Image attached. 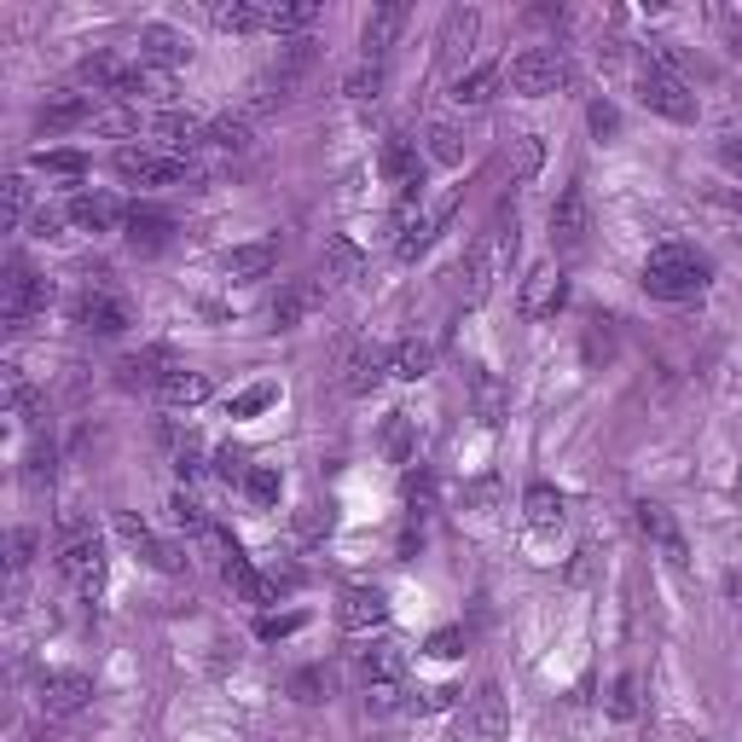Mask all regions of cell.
<instances>
[{
    "instance_id": "obj_56",
    "label": "cell",
    "mask_w": 742,
    "mask_h": 742,
    "mask_svg": "<svg viewBox=\"0 0 742 742\" xmlns=\"http://www.w3.org/2000/svg\"><path fill=\"white\" fill-rule=\"evenodd\" d=\"M30 482H35V487L53 482V447H35V452H30Z\"/></svg>"
},
{
    "instance_id": "obj_15",
    "label": "cell",
    "mask_w": 742,
    "mask_h": 742,
    "mask_svg": "<svg viewBox=\"0 0 742 742\" xmlns=\"http://www.w3.org/2000/svg\"><path fill=\"white\" fill-rule=\"evenodd\" d=\"M65 215L81 226V233H116V226H128V210H122L111 192H76Z\"/></svg>"
},
{
    "instance_id": "obj_53",
    "label": "cell",
    "mask_w": 742,
    "mask_h": 742,
    "mask_svg": "<svg viewBox=\"0 0 742 742\" xmlns=\"http://www.w3.org/2000/svg\"><path fill=\"white\" fill-rule=\"evenodd\" d=\"M325 528H331V517H325V510H319V505H307V510H302V517H296V533H302V540H319V533H325Z\"/></svg>"
},
{
    "instance_id": "obj_29",
    "label": "cell",
    "mask_w": 742,
    "mask_h": 742,
    "mask_svg": "<svg viewBox=\"0 0 742 742\" xmlns=\"http://www.w3.org/2000/svg\"><path fill=\"white\" fill-rule=\"evenodd\" d=\"M319 24L314 0H284V7H267V35H307Z\"/></svg>"
},
{
    "instance_id": "obj_4",
    "label": "cell",
    "mask_w": 742,
    "mask_h": 742,
    "mask_svg": "<svg viewBox=\"0 0 742 742\" xmlns=\"http://www.w3.org/2000/svg\"><path fill=\"white\" fill-rule=\"evenodd\" d=\"M116 175L134 180V186H186L192 180V162H180L169 151H151V146H122L116 151Z\"/></svg>"
},
{
    "instance_id": "obj_32",
    "label": "cell",
    "mask_w": 742,
    "mask_h": 742,
    "mask_svg": "<svg viewBox=\"0 0 742 742\" xmlns=\"http://www.w3.org/2000/svg\"><path fill=\"white\" fill-rule=\"evenodd\" d=\"M638 528H644L650 540L673 556V563H685V540H678V528L667 522V510H662V505H638Z\"/></svg>"
},
{
    "instance_id": "obj_50",
    "label": "cell",
    "mask_w": 742,
    "mask_h": 742,
    "mask_svg": "<svg viewBox=\"0 0 742 742\" xmlns=\"http://www.w3.org/2000/svg\"><path fill=\"white\" fill-rule=\"evenodd\" d=\"M476 406H482L487 424L505 418V395H499V383H493V378H476Z\"/></svg>"
},
{
    "instance_id": "obj_49",
    "label": "cell",
    "mask_w": 742,
    "mask_h": 742,
    "mask_svg": "<svg viewBox=\"0 0 742 742\" xmlns=\"http://www.w3.org/2000/svg\"><path fill=\"white\" fill-rule=\"evenodd\" d=\"M586 122H592V134H597V139L621 134V111H615V105H609V99H592V111H586Z\"/></svg>"
},
{
    "instance_id": "obj_40",
    "label": "cell",
    "mask_w": 742,
    "mask_h": 742,
    "mask_svg": "<svg viewBox=\"0 0 742 742\" xmlns=\"http://www.w3.org/2000/svg\"><path fill=\"white\" fill-rule=\"evenodd\" d=\"M35 215H30V180L24 175H12L7 180V233H24Z\"/></svg>"
},
{
    "instance_id": "obj_34",
    "label": "cell",
    "mask_w": 742,
    "mask_h": 742,
    "mask_svg": "<svg viewBox=\"0 0 742 742\" xmlns=\"http://www.w3.org/2000/svg\"><path fill=\"white\" fill-rule=\"evenodd\" d=\"M360 244H348V238H325V284H342V279H360Z\"/></svg>"
},
{
    "instance_id": "obj_6",
    "label": "cell",
    "mask_w": 742,
    "mask_h": 742,
    "mask_svg": "<svg viewBox=\"0 0 742 742\" xmlns=\"http://www.w3.org/2000/svg\"><path fill=\"white\" fill-rule=\"evenodd\" d=\"M58 569H65V581L81 597H99V586H105V546H99V533H76V540H65Z\"/></svg>"
},
{
    "instance_id": "obj_33",
    "label": "cell",
    "mask_w": 742,
    "mask_h": 742,
    "mask_svg": "<svg viewBox=\"0 0 742 742\" xmlns=\"http://www.w3.org/2000/svg\"><path fill=\"white\" fill-rule=\"evenodd\" d=\"M476 24H482L476 7H452L447 12V30H441V58H447V65L470 47V41H476Z\"/></svg>"
},
{
    "instance_id": "obj_35",
    "label": "cell",
    "mask_w": 742,
    "mask_h": 742,
    "mask_svg": "<svg viewBox=\"0 0 742 742\" xmlns=\"http://www.w3.org/2000/svg\"><path fill=\"white\" fill-rule=\"evenodd\" d=\"M522 510H528L533 528H556V522H563V493H556L551 482H533L522 493Z\"/></svg>"
},
{
    "instance_id": "obj_62",
    "label": "cell",
    "mask_w": 742,
    "mask_h": 742,
    "mask_svg": "<svg viewBox=\"0 0 742 742\" xmlns=\"http://www.w3.org/2000/svg\"><path fill=\"white\" fill-rule=\"evenodd\" d=\"M452 696H459V690H429V696H424V713H441V708H452Z\"/></svg>"
},
{
    "instance_id": "obj_36",
    "label": "cell",
    "mask_w": 742,
    "mask_h": 742,
    "mask_svg": "<svg viewBox=\"0 0 742 742\" xmlns=\"http://www.w3.org/2000/svg\"><path fill=\"white\" fill-rule=\"evenodd\" d=\"M342 93L355 99V105H366V99H378V93H383V58H360V65L342 76Z\"/></svg>"
},
{
    "instance_id": "obj_46",
    "label": "cell",
    "mask_w": 742,
    "mask_h": 742,
    "mask_svg": "<svg viewBox=\"0 0 742 742\" xmlns=\"http://www.w3.org/2000/svg\"><path fill=\"white\" fill-rule=\"evenodd\" d=\"M279 401V389L273 383H256V389H244V395H233V418H256L261 406H273Z\"/></svg>"
},
{
    "instance_id": "obj_10",
    "label": "cell",
    "mask_w": 742,
    "mask_h": 742,
    "mask_svg": "<svg viewBox=\"0 0 742 742\" xmlns=\"http://www.w3.org/2000/svg\"><path fill=\"white\" fill-rule=\"evenodd\" d=\"M389 621V597L378 586H348L337 597V627L342 632H371V627H383Z\"/></svg>"
},
{
    "instance_id": "obj_1",
    "label": "cell",
    "mask_w": 742,
    "mask_h": 742,
    "mask_svg": "<svg viewBox=\"0 0 742 742\" xmlns=\"http://www.w3.org/2000/svg\"><path fill=\"white\" fill-rule=\"evenodd\" d=\"M702 284H708V256L685 250V244H662L644 261V291L662 302H690V296H702Z\"/></svg>"
},
{
    "instance_id": "obj_12",
    "label": "cell",
    "mask_w": 742,
    "mask_h": 742,
    "mask_svg": "<svg viewBox=\"0 0 742 742\" xmlns=\"http://www.w3.org/2000/svg\"><path fill=\"white\" fill-rule=\"evenodd\" d=\"M389 378V355L378 342H355L348 348V360H342V395H371V389H378Z\"/></svg>"
},
{
    "instance_id": "obj_5",
    "label": "cell",
    "mask_w": 742,
    "mask_h": 742,
    "mask_svg": "<svg viewBox=\"0 0 742 742\" xmlns=\"http://www.w3.org/2000/svg\"><path fill=\"white\" fill-rule=\"evenodd\" d=\"M638 105L667 116V122H696V93L685 88V76H662V70H638Z\"/></svg>"
},
{
    "instance_id": "obj_3",
    "label": "cell",
    "mask_w": 742,
    "mask_h": 742,
    "mask_svg": "<svg viewBox=\"0 0 742 742\" xmlns=\"http://www.w3.org/2000/svg\"><path fill=\"white\" fill-rule=\"evenodd\" d=\"M510 88L528 93V99L569 88V58H563V47H528V53H517V58H510Z\"/></svg>"
},
{
    "instance_id": "obj_54",
    "label": "cell",
    "mask_w": 742,
    "mask_h": 742,
    "mask_svg": "<svg viewBox=\"0 0 742 742\" xmlns=\"http://www.w3.org/2000/svg\"><path fill=\"white\" fill-rule=\"evenodd\" d=\"M429 655H441V662H452V655H464V632H436V638H429Z\"/></svg>"
},
{
    "instance_id": "obj_39",
    "label": "cell",
    "mask_w": 742,
    "mask_h": 742,
    "mask_svg": "<svg viewBox=\"0 0 742 742\" xmlns=\"http://www.w3.org/2000/svg\"><path fill=\"white\" fill-rule=\"evenodd\" d=\"M429 157H436L441 169H452V162H464V134L452 128V122H436V128H429Z\"/></svg>"
},
{
    "instance_id": "obj_25",
    "label": "cell",
    "mask_w": 742,
    "mask_h": 742,
    "mask_svg": "<svg viewBox=\"0 0 742 742\" xmlns=\"http://www.w3.org/2000/svg\"><path fill=\"white\" fill-rule=\"evenodd\" d=\"M169 233H175V221L162 210H128V244L139 256H157L162 244H169Z\"/></svg>"
},
{
    "instance_id": "obj_14",
    "label": "cell",
    "mask_w": 742,
    "mask_h": 742,
    "mask_svg": "<svg viewBox=\"0 0 742 742\" xmlns=\"http://www.w3.org/2000/svg\"><path fill=\"white\" fill-rule=\"evenodd\" d=\"M569 302V279L556 273V267H540V273H528L522 284V319H556V307Z\"/></svg>"
},
{
    "instance_id": "obj_26",
    "label": "cell",
    "mask_w": 742,
    "mask_h": 742,
    "mask_svg": "<svg viewBox=\"0 0 742 742\" xmlns=\"http://www.w3.org/2000/svg\"><path fill=\"white\" fill-rule=\"evenodd\" d=\"M203 146H215L226 157H244L256 146V128H250V116H215L210 128H203Z\"/></svg>"
},
{
    "instance_id": "obj_37",
    "label": "cell",
    "mask_w": 742,
    "mask_h": 742,
    "mask_svg": "<svg viewBox=\"0 0 742 742\" xmlns=\"http://www.w3.org/2000/svg\"><path fill=\"white\" fill-rule=\"evenodd\" d=\"M510 146H517V162H510V186H528L533 175H540V162H546V146H540V134H517Z\"/></svg>"
},
{
    "instance_id": "obj_51",
    "label": "cell",
    "mask_w": 742,
    "mask_h": 742,
    "mask_svg": "<svg viewBox=\"0 0 742 742\" xmlns=\"http://www.w3.org/2000/svg\"><path fill=\"white\" fill-rule=\"evenodd\" d=\"M215 476H221V482H250V464H244V452L221 447V459H215Z\"/></svg>"
},
{
    "instance_id": "obj_22",
    "label": "cell",
    "mask_w": 742,
    "mask_h": 742,
    "mask_svg": "<svg viewBox=\"0 0 742 742\" xmlns=\"http://www.w3.org/2000/svg\"><path fill=\"white\" fill-rule=\"evenodd\" d=\"M581 238H586V198L569 186V192L551 203V244H563V250H574Z\"/></svg>"
},
{
    "instance_id": "obj_43",
    "label": "cell",
    "mask_w": 742,
    "mask_h": 742,
    "mask_svg": "<svg viewBox=\"0 0 742 742\" xmlns=\"http://www.w3.org/2000/svg\"><path fill=\"white\" fill-rule=\"evenodd\" d=\"M383 447H389V459L406 464L412 459V418L406 412H389V424H383Z\"/></svg>"
},
{
    "instance_id": "obj_17",
    "label": "cell",
    "mask_w": 742,
    "mask_h": 742,
    "mask_svg": "<svg viewBox=\"0 0 742 742\" xmlns=\"http://www.w3.org/2000/svg\"><path fill=\"white\" fill-rule=\"evenodd\" d=\"M210 378H203V371H186V366H169L162 371V383H157V401L169 406V412H192V406H203L210 401Z\"/></svg>"
},
{
    "instance_id": "obj_57",
    "label": "cell",
    "mask_w": 742,
    "mask_h": 742,
    "mask_svg": "<svg viewBox=\"0 0 742 742\" xmlns=\"http://www.w3.org/2000/svg\"><path fill=\"white\" fill-rule=\"evenodd\" d=\"M604 355H609V331H604V319H597L592 331H586V366H597Z\"/></svg>"
},
{
    "instance_id": "obj_55",
    "label": "cell",
    "mask_w": 742,
    "mask_h": 742,
    "mask_svg": "<svg viewBox=\"0 0 742 742\" xmlns=\"http://www.w3.org/2000/svg\"><path fill=\"white\" fill-rule=\"evenodd\" d=\"M719 162H726V169L742 180V134H726V139H719Z\"/></svg>"
},
{
    "instance_id": "obj_19",
    "label": "cell",
    "mask_w": 742,
    "mask_h": 742,
    "mask_svg": "<svg viewBox=\"0 0 742 742\" xmlns=\"http://www.w3.org/2000/svg\"><path fill=\"white\" fill-rule=\"evenodd\" d=\"M319 302H325V279H296V284H284V291L273 296V325H279V331H291V325H302Z\"/></svg>"
},
{
    "instance_id": "obj_38",
    "label": "cell",
    "mask_w": 742,
    "mask_h": 742,
    "mask_svg": "<svg viewBox=\"0 0 742 742\" xmlns=\"http://www.w3.org/2000/svg\"><path fill=\"white\" fill-rule=\"evenodd\" d=\"M30 162H35L41 175H58V180H81V175H88V157L70 151V146H58V151H35Z\"/></svg>"
},
{
    "instance_id": "obj_2",
    "label": "cell",
    "mask_w": 742,
    "mask_h": 742,
    "mask_svg": "<svg viewBox=\"0 0 742 742\" xmlns=\"http://www.w3.org/2000/svg\"><path fill=\"white\" fill-rule=\"evenodd\" d=\"M47 302H53V284L41 279L30 261L12 256V261H7V279H0V314H7V325H12V331H24V325H30Z\"/></svg>"
},
{
    "instance_id": "obj_59",
    "label": "cell",
    "mask_w": 742,
    "mask_h": 742,
    "mask_svg": "<svg viewBox=\"0 0 742 742\" xmlns=\"http://www.w3.org/2000/svg\"><path fill=\"white\" fill-rule=\"evenodd\" d=\"M296 627H302V615H267L261 638H284V632H296Z\"/></svg>"
},
{
    "instance_id": "obj_52",
    "label": "cell",
    "mask_w": 742,
    "mask_h": 742,
    "mask_svg": "<svg viewBox=\"0 0 742 742\" xmlns=\"http://www.w3.org/2000/svg\"><path fill=\"white\" fill-rule=\"evenodd\" d=\"M93 128H99V134H134V128H139V116H134V111H99V116H93Z\"/></svg>"
},
{
    "instance_id": "obj_42",
    "label": "cell",
    "mask_w": 742,
    "mask_h": 742,
    "mask_svg": "<svg viewBox=\"0 0 742 742\" xmlns=\"http://www.w3.org/2000/svg\"><path fill=\"white\" fill-rule=\"evenodd\" d=\"M157 366H162V355H128V360L116 366V383H122V389H139V383H151V378L162 383Z\"/></svg>"
},
{
    "instance_id": "obj_7",
    "label": "cell",
    "mask_w": 742,
    "mask_h": 742,
    "mask_svg": "<svg viewBox=\"0 0 742 742\" xmlns=\"http://www.w3.org/2000/svg\"><path fill=\"white\" fill-rule=\"evenodd\" d=\"M76 325L88 337H122L128 331V302L116 291H105V284H88V291L76 296Z\"/></svg>"
},
{
    "instance_id": "obj_58",
    "label": "cell",
    "mask_w": 742,
    "mask_h": 742,
    "mask_svg": "<svg viewBox=\"0 0 742 742\" xmlns=\"http://www.w3.org/2000/svg\"><path fill=\"white\" fill-rule=\"evenodd\" d=\"M58 226H65V215H58V210H35L30 233H35V238H58Z\"/></svg>"
},
{
    "instance_id": "obj_24",
    "label": "cell",
    "mask_w": 742,
    "mask_h": 742,
    "mask_svg": "<svg viewBox=\"0 0 742 742\" xmlns=\"http://www.w3.org/2000/svg\"><path fill=\"white\" fill-rule=\"evenodd\" d=\"M436 371V342H424V337H406L395 355H389V378H401V383H418Z\"/></svg>"
},
{
    "instance_id": "obj_44",
    "label": "cell",
    "mask_w": 742,
    "mask_h": 742,
    "mask_svg": "<svg viewBox=\"0 0 742 742\" xmlns=\"http://www.w3.org/2000/svg\"><path fill=\"white\" fill-rule=\"evenodd\" d=\"M279 470H267V464H256L250 470V482H244V493H250V505H279Z\"/></svg>"
},
{
    "instance_id": "obj_21",
    "label": "cell",
    "mask_w": 742,
    "mask_h": 742,
    "mask_svg": "<svg viewBox=\"0 0 742 742\" xmlns=\"http://www.w3.org/2000/svg\"><path fill=\"white\" fill-rule=\"evenodd\" d=\"M221 267H226V279H261V273H273V267H279V238L238 244V250L221 256Z\"/></svg>"
},
{
    "instance_id": "obj_31",
    "label": "cell",
    "mask_w": 742,
    "mask_h": 742,
    "mask_svg": "<svg viewBox=\"0 0 742 742\" xmlns=\"http://www.w3.org/2000/svg\"><path fill=\"white\" fill-rule=\"evenodd\" d=\"M499 81H505L499 65H482V70H470V76L452 81V99H459V105H487V99L499 93Z\"/></svg>"
},
{
    "instance_id": "obj_8",
    "label": "cell",
    "mask_w": 742,
    "mask_h": 742,
    "mask_svg": "<svg viewBox=\"0 0 742 742\" xmlns=\"http://www.w3.org/2000/svg\"><path fill=\"white\" fill-rule=\"evenodd\" d=\"M35 702H41V713H47V719H70V713H81V708L93 702V678L88 673H47V678H41Z\"/></svg>"
},
{
    "instance_id": "obj_13",
    "label": "cell",
    "mask_w": 742,
    "mask_h": 742,
    "mask_svg": "<svg viewBox=\"0 0 742 742\" xmlns=\"http://www.w3.org/2000/svg\"><path fill=\"white\" fill-rule=\"evenodd\" d=\"M452 210H459V192H447L441 203H429V210H424L418 221H406V233H401V244H395L401 261H418V256L429 250V244L441 238V226L452 221Z\"/></svg>"
},
{
    "instance_id": "obj_18",
    "label": "cell",
    "mask_w": 742,
    "mask_h": 742,
    "mask_svg": "<svg viewBox=\"0 0 742 742\" xmlns=\"http://www.w3.org/2000/svg\"><path fill=\"white\" fill-rule=\"evenodd\" d=\"M383 180L401 186V192H418V186H424V157H418V146H412L406 134L383 139Z\"/></svg>"
},
{
    "instance_id": "obj_41",
    "label": "cell",
    "mask_w": 742,
    "mask_h": 742,
    "mask_svg": "<svg viewBox=\"0 0 742 742\" xmlns=\"http://www.w3.org/2000/svg\"><path fill=\"white\" fill-rule=\"evenodd\" d=\"M169 517H175V528L186 533V540H198V533L210 528V517H203V505L192 499V493H175V499H169Z\"/></svg>"
},
{
    "instance_id": "obj_47",
    "label": "cell",
    "mask_w": 742,
    "mask_h": 742,
    "mask_svg": "<svg viewBox=\"0 0 742 742\" xmlns=\"http://www.w3.org/2000/svg\"><path fill=\"white\" fill-rule=\"evenodd\" d=\"M609 713H615V719H632V713H638V678H632V673L615 678V690H609Z\"/></svg>"
},
{
    "instance_id": "obj_23",
    "label": "cell",
    "mask_w": 742,
    "mask_h": 742,
    "mask_svg": "<svg viewBox=\"0 0 742 742\" xmlns=\"http://www.w3.org/2000/svg\"><path fill=\"white\" fill-rule=\"evenodd\" d=\"M401 24H406V7H401V0H389V7H378V12H371V18H366V35H360L366 58H383L389 47H395Z\"/></svg>"
},
{
    "instance_id": "obj_30",
    "label": "cell",
    "mask_w": 742,
    "mask_h": 742,
    "mask_svg": "<svg viewBox=\"0 0 742 742\" xmlns=\"http://www.w3.org/2000/svg\"><path fill=\"white\" fill-rule=\"evenodd\" d=\"M360 673H366V685H401V678H406V650H395V644L366 650Z\"/></svg>"
},
{
    "instance_id": "obj_60",
    "label": "cell",
    "mask_w": 742,
    "mask_h": 742,
    "mask_svg": "<svg viewBox=\"0 0 742 742\" xmlns=\"http://www.w3.org/2000/svg\"><path fill=\"white\" fill-rule=\"evenodd\" d=\"M708 203H719V210L742 215V192H737V186H708Z\"/></svg>"
},
{
    "instance_id": "obj_9",
    "label": "cell",
    "mask_w": 742,
    "mask_h": 742,
    "mask_svg": "<svg viewBox=\"0 0 742 742\" xmlns=\"http://www.w3.org/2000/svg\"><path fill=\"white\" fill-rule=\"evenodd\" d=\"M493 273H499V238L482 233L464 256V307H482L493 296Z\"/></svg>"
},
{
    "instance_id": "obj_28",
    "label": "cell",
    "mask_w": 742,
    "mask_h": 742,
    "mask_svg": "<svg viewBox=\"0 0 742 742\" xmlns=\"http://www.w3.org/2000/svg\"><path fill=\"white\" fill-rule=\"evenodd\" d=\"M215 30L256 35V30H267V7H261V0H221V7H215Z\"/></svg>"
},
{
    "instance_id": "obj_16",
    "label": "cell",
    "mask_w": 742,
    "mask_h": 742,
    "mask_svg": "<svg viewBox=\"0 0 742 742\" xmlns=\"http://www.w3.org/2000/svg\"><path fill=\"white\" fill-rule=\"evenodd\" d=\"M151 139H157V151L192 162V151L203 146V128H198V116H186V111H162V116L151 122Z\"/></svg>"
},
{
    "instance_id": "obj_48",
    "label": "cell",
    "mask_w": 742,
    "mask_h": 742,
    "mask_svg": "<svg viewBox=\"0 0 742 742\" xmlns=\"http://www.w3.org/2000/svg\"><path fill=\"white\" fill-rule=\"evenodd\" d=\"M291 696H296V702H325V673L319 667L291 673Z\"/></svg>"
},
{
    "instance_id": "obj_11",
    "label": "cell",
    "mask_w": 742,
    "mask_h": 742,
    "mask_svg": "<svg viewBox=\"0 0 742 742\" xmlns=\"http://www.w3.org/2000/svg\"><path fill=\"white\" fill-rule=\"evenodd\" d=\"M139 65H151V70L192 65V41H186L180 30H169V24H146L139 30Z\"/></svg>"
},
{
    "instance_id": "obj_27",
    "label": "cell",
    "mask_w": 742,
    "mask_h": 742,
    "mask_svg": "<svg viewBox=\"0 0 742 742\" xmlns=\"http://www.w3.org/2000/svg\"><path fill=\"white\" fill-rule=\"evenodd\" d=\"M470 726H476L482 742H505V696L493 685L476 690V702H470Z\"/></svg>"
},
{
    "instance_id": "obj_45",
    "label": "cell",
    "mask_w": 742,
    "mask_h": 742,
    "mask_svg": "<svg viewBox=\"0 0 742 742\" xmlns=\"http://www.w3.org/2000/svg\"><path fill=\"white\" fill-rule=\"evenodd\" d=\"M35 546H41V533H35V528H12V533H7V563H12V574H24V569H30Z\"/></svg>"
},
{
    "instance_id": "obj_61",
    "label": "cell",
    "mask_w": 742,
    "mask_h": 742,
    "mask_svg": "<svg viewBox=\"0 0 742 742\" xmlns=\"http://www.w3.org/2000/svg\"><path fill=\"white\" fill-rule=\"evenodd\" d=\"M395 696H401V685H371V690H366V708L383 713V708H395Z\"/></svg>"
},
{
    "instance_id": "obj_20",
    "label": "cell",
    "mask_w": 742,
    "mask_h": 742,
    "mask_svg": "<svg viewBox=\"0 0 742 742\" xmlns=\"http://www.w3.org/2000/svg\"><path fill=\"white\" fill-rule=\"evenodd\" d=\"M93 116H99L93 93H58V99L41 105V134H70V128H81V122H93Z\"/></svg>"
}]
</instances>
